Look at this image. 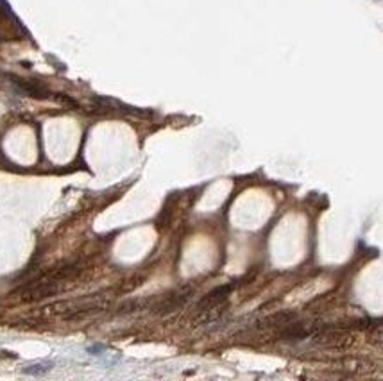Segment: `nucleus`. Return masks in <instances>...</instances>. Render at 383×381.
<instances>
[{
    "label": "nucleus",
    "mask_w": 383,
    "mask_h": 381,
    "mask_svg": "<svg viewBox=\"0 0 383 381\" xmlns=\"http://www.w3.org/2000/svg\"><path fill=\"white\" fill-rule=\"evenodd\" d=\"M47 371H50V363H34V365H29L24 369L25 374H31V376H40Z\"/></svg>",
    "instance_id": "nucleus-1"
}]
</instances>
